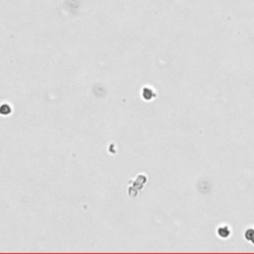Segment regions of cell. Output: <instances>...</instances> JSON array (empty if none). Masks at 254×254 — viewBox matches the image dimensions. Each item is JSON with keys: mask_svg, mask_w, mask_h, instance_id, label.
Listing matches in <instances>:
<instances>
[{"mask_svg": "<svg viewBox=\"0 0 254 254\" xmlns=\"http://www.w3.org/2000/svg\"><path fill=\"white\" fill-rule=\"evenodd\" d=\"M218 234L222 237H226L228 236V234H229V230H228L226 227H220V229H218Z\"/></svg>", "mask_w": 254, "mask_h": 254, "instance_id": "6da1fadb", "label": "cell"}, {"mask_svg": "<svg viewBox=\"0 0 254 254\" xmlns=\"http://www.w3.org/2000/svg\"><path fill=\"white\" fill-rule=\"evenodd\" d=\"M253 235H254V230L253 229H248V230H246V232H245V237L247 239H249V240H251V238H252L253 237Z\"/></svg>", "mask_w": 254, "mask_h": 254, "instance_id": "7a4b0ae2", "label": "cell"}]
</instances>
